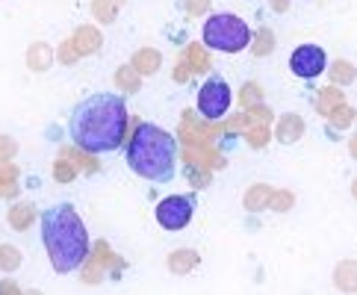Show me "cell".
<instances>
[{
  "label": "cell",
  "mask_w": 357,
  "mask_h": 295,
  "mask_svg": "<svg viewBox=\"0 0 357 295\" xmlns=\"http://www.w3.org/2000/svg\"><path fill=\"white\" fill-rule=\"evenodd\" d=\"M71 142L86 153H112L127 136V104L116 92H95L71 109Z\"/></svg>",
  "instance_id": "obj_1"
},
{
  "label": "cell",
  "mask_w": 357,
  "mask_h": 295,
  "mask_svg": "<svg viewBox=\"0 0 357 295\" xmlns=\"http://www.w3.org/2000/svg\"><path fill=\"white\" fill-rule=\"evenodd\" d=\"M42 242L50 266L59 275H71L89 260V230L71 204L47 207L42 213Z\"/></svg>",
  "instance_id": "obj_2"
},
{
  "label": "cell",
  "mask_w": 357,
  "mask_h": 295,
  "mask_svg": "<svg viewBox=\"0 0 357 295\" xmlns=\"http://www.w3.org/2000/svg\"><path fill=\"white\" fill-rule=\"evenodd\" d=\"M127 165L148 183H169L177 172V139L157 124H139L127 145Z\"/></svg>",
  "instance_id": "obj_3"
},
{
  "label": "cell",
  "mask_w": 357,
  "mask_h": 295,
  "mask_svg": "<svg viewBox=\"0 0 357 295\" xmlns=\"http://www.w3.org/2000/svg\"><path fill=\"white\" fill-rule=\"evenodd\" d=\"M204 45L210 50H222V54H239L251 45V30L248 24L239 15H231V12H215L204 21L201 30Z\"/></svg>",
  "instance_id": "obj_4"
},
{
  "label": "cell",
  "mask_w": 357,
  "mask_h": 295,
  "mask_svg": "<svg viewBox=\"0 0 357 295\" xmlns=\"http://www.w3.org/2000/svg\"><path fill=\"white\" fill-rule=\"evenodd\" d=\"M231 100H234L231 86L219 74H210L198 89V112L204 119H222V115H227Z\"/></svg>",
  "instance_id": "obj_5"
},
{
  "label": "cell",
  "mask_w": 357,
  "mask_h": 295,
  "mask_svg": "<svg viewBox=\"0 0 357 295\" xmlns=\"http://www.w3.org/2000/svg\"><path fill=\"white\" fill-rule=\"evenodd\" d=\"M195 213V195H169L157 207V225L162 230H183L192 222Z\"/></svg>",
  "instance_id": "obj_6"
},
{
  "label": "cell",
  "mask_w": 357,
  "mask_h": 295,
  "mask_svg": "<svg viewBox=\"0 0 357 295\" xmlns=\"http://www.w3.org/2000/svg\"><path fill=\"white\" fill-rule=\"evenodd\" d=\"M289 68L296 77H301V80H313V77H319L328 68V56L319 45H301V47L292 50Z\"/></svg>",
  "instance_id": "obj_7"
},
{
  "label": "cell",
  "mask_w": 357,
  "mask_h": 295,
  "mask_svg": "<svg viewBox=\"0 0 357 295\" xmlns=\"http://www.w3.org/2000/svg\"><path fill=\"white\" fill-rule=\"evenodd\" d=\"M74 42V47H77V54H95L98 50V45H100V36H98V30H92V27H83V30H77V36L71 38Z\"/></svg>",
  "instance_id": "obj_8"
},
{
  "label": "cell",
  "mask_w": 357,
  "mask_h": 295,
  "mask_svg": "<svg viewBox=\"0 0 357 295\" xmlns=\"http://www.w3.org/2000/svg\"><path fill=\"white\" fill-rule=\"evenodd\" d=\"M33 222H36V213H33L30 204H15V207H9V225L15 230H27Z\"/></svg>",
  "instance_id": "obj_9"
},
{
  "label": "cell",
  "mask_w": 357,
  "mask_h": 295,
  "mask_svg": "<svg viewBox=\"0 0 357 295\" xmlns=\"http://www.w3.org/2000/svg\"><path fill=\"white\" fill-rule=\"evenodd\" d=\"M15 181H18V169L12 162L0 165V195H9V189L15 192Z\"/></svg>",
  "instance_id": "obj_10"
},
{
  "label": "cell",
  "mask_w": 357,
  "mask_h": 295,
  "mask_svg": "<svg viewBox=\"0 0 357 295\" xmlns=\"http://www.w3.org/2000/svg\"><path fill=\"white\" fill-rule=\"evenodd\" d=\"M50 66V47L47 45H36L30 50V68L33 71H45Z\"/></svg>",
  "instance_id": "obj_11"
},
{
  "label": "cell",
  "mask_w": 357,
  "mask_h": 295,
  "mask_svg": "<svg viewBox=\"0 0 357 295\" xmlns=\"http://www.w3.org/2000/svg\"><path fill=\"white\" fill-rule=\"evenodd\" d=\"M124 3V0H95V6H92V12L100 18V21H112L116 18V9Z\"/></svg>",
  "instance_id": "obj_12"
},
{
  "label": "cell",
  "mask_w": 357,
  "mask_h": 295,
  "mask_svg": "<svg viewBox=\"0 0 357 295\" xmlns=\"http://www.w3.org/2000/svg\"><path fill=\"white\" fill-rule=\"evenodd\" d=\"M195 263H198V257H195L192 251H177L174 257L169 260V266L174 268V272H189V268H192Z\"/></svg>",
  "instance_id": "obj_13"
},
{
  "label": "cell",
  "mask_w": 357,
  "mask_h": 295,
  "mask_svg": "<svg viewBox=\"0 0 357 295\" xmlns=\"http://www.w3.org/2000/svg\"><path fill=\"white\" fill-rule=\"evenodd\" d=\"M157 62H160V56L157 54H151V50H142V54H136V59H133V66H139V71H157Z\"/></svg>",
  "instance_id": "obj_14"
},
{
  "label": "cell",
  "mask_w": 357,
  "mask_h": 295,
  "mask_svg": "<svg viewBox=\"0 0 357 295\" xmlns=\"http://www.w3.org/2000/svg\"><path fill=\"white\" fill-rule=\"evenodd\" d=\"M0 254H3V257H0V268H6V272L21 263V257H18V251H15V248H0Z\"/></svg>",
  "instance_id": "obj_15"
},
{
  "label": "cell",
  "mask_w": 357,
  "mask_h": 295,
  "mask_svg": "<svg viewBox=\"0 0 357 295\" xmlns=\"http://www.w3.org/2000/svg\"><path fill=\"white\" fill-rule=\"evenodd\" d=\"M54 174H56V181L66 183V181H71V177H74V169H71L66 160H59V162H56V169H54Z\"/></svg>",
  "instance_id": "obj_16"
},
{
  "label": "cell",
  "mask_w": 357,
  "mask_h": 295,
  "mask_svg": "<svg viewBox=\"0 0 357 295\" xmlns=\"http://www.w3.org/2000/svg\"><path fill=\"white\" fill-rule=\"evenodd\" d=\"M12 153H15V142L6 136H0V160H12Z\"/></svg>",
  "instance_id": "obj_17"
},
{
  "label": "cell",
  "mask_w": 357,
  "mask_h": 295,
  "mask_svg": "<svg viewBox=\"0 0 357 295\" xmlns=\"http://www.w3.org/2000/svg\"><path fill=\"white\" fill-rule=\"evenodd\" d=\"M119 83H121V86H130V92H133V89H136V77L124 68V71H119Z\"/></svg>",
  "instance_id": "obj_18"
}]
</instances>
